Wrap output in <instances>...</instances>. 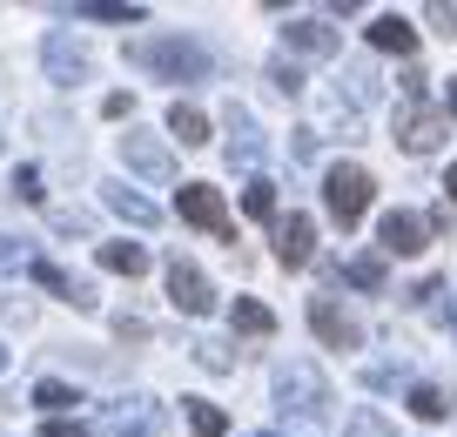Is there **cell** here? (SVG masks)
Masks as SVG:
<instances>
[{
	"instance_id": "10",
	"label": "cell",
	"mask_w": 457,
	"mask_h": 437,
	"mask_svg": "<svg viewBox=\"0 0 457 437\" xmlns=\"http://www.w3.org/2000/svg\"><path fill=\"white\" fill-rule=\"evenodd\" d=\"M424 236H430V223H424V215H411V209H390L384 223H377V242H384L390 256H417V249H424Z\"/></svg>"
},
{
	"instance_id": "30",
	"label": "cell",
	"mask_w": 457,
	"mask_h": 437,
	"mask_svg": "<svg viewBox=\"0 0 457 437\" xmlns=\"http://www.w3.org/2000/svg\"><path fill=\"white\" fill-rule=\"evenodd\" d=\"M54 229H61V236H87V215H74V209H54Z\"/></svg>"
},
{
	"instance_id": "29",
	"label": "cell",
	"mask_w": 457,
	"mask_h": 437,
	"mask_svg": "<svg viewBox=\"0 0 457 437\" xmlns=\"http://www.w3.org/2000/svg\"><path fill=\"white\" fill-rule=\"evenodd\" d=\"M14 196H21V202H41V169H21V175H14Z\"/></svg>"
},
{
	"instance_id": "34",
	"label": "cell",
	"mask_w": 457,
	"mask_h": 437,
	"mask_svg": "<svg viewBox=\"0 0 457 437\" xmlns=\"http://www.w3.org/2000/svg\"><path fill=\"white\" fill-rule=\"evenodd\" d=\"M444 196H451V202H457V162H451V175H444Z\"/></svg>"
},
{
	"instance_id": "33",
	"label": "cell",
	"mask_w": 457,
	"mask_h": 437,
	"mask_svg": "<svg viewBox=\"0 0 457 437\" xmlns=\"http://www.w3.org/2000/svg\"><path fill=\"white\" fill-rule=\"evenodd\" d=\"M430 21H437L444 34H457V7H430Z\"/></svg>"
},
{
	"instance_id": "8",
	"label": "cell",
	"mask_w": 457,
	"mask_h": 437,
	"mask_svg": "<svg viewBox=\"0 0 457 437\" xmlns=\"http://www.w3.org/2000/svg\"><path fill=\"white\" fill-rule=\"evenodd\" d=\"M444 128H451V122H444L437 108H424V101H403V108H397V141L411 148V155H430V148L444 141Z\"/></svg>"
},
{
	"instance_id": "15",
	"label": "cell",
	"mask_w": 457,
	"mask_h": 437,
	"mask_svg": "<svg viewBox=\"0 0 457 437\" xmlns=\"http://www.w3.org/2000/svg\"><path fill=\"white\" fill-rule=\"evenodd\" d=\"M47 74L54 81H87V47L68 34H47Z\"/></svg>"
},
{
	"instance_id": "24",
	"label": "cell",
	"mask_w": 457,
	"mask_h": 437,
	"mask_svg": "<svg viewBox=\"0 0 457 437\" xmlns=\"http://www.w3.org/2000/svg\"><path fill=\"white\" fill-rule=\"evenodd\" d=\"M343 437H397V431H390V417H384V410H370V404H363V410H350Z\"/></svg>"
},
{
	"instance_id": "22",
	"label": "cell",
	"mask_w": 457,
	"mask_h": 437,
	"mask_svg": "<svg viewBox=\"0 0 457 437\" xmlns=\"http://www.w3.org/2000/svg\"><path fill=\"white\" fill-rule=\"evenodd\" d=\"M411 410H417L424 424H444V417H451V397H444L437 383H417V391H411Z\"/></svg>"
},
{
	"instance_id": "23",
	"label": "cell",
	"mask_w": 457,
	"mask_h": 437,
	"mask_svg": "<svg viewBox=\"0 0 457 437\" xmlns=\"http://www.w3.org/2000/svg\"><path fill=\"white\" fill-rule=\"evenodd\" d=\"M34 404L61 417V410H74V404H81V391H74V383H54V377H47V383H34Z\"/></svg>"
},
{
	"instance_id": "21",
	"label": "cell",
	"mask_w": 457,
	"mask_h": 437,
	"mask_svg": "<svg viewBox=\"0 0 457 437\" xmlns=\"http://www.w3.org/2000/svg\"><path fill=\"white\" fill-rule=\"evenodd\" d=\"M188 431H195V437H222L228 431V410L209 404V397H188Z\"/></svg>"
},
{
	"instance_id": "35",
	"label": "cell",
	"mask_w": 457,
	"mask_h": 437,
	"mask_svg": "<svg viewBox=\"0 0 457 437\" xmlns=\"http://www.w3.org/2000/svg\"><path fill=\"white\" fill-rule=\"evenodd\" d=\"M451 122H457V74H451Z\"/></svg>"
},
{
	"instance_id": "28",
	"label": "cell",
	"mask_w": 457,
	"mask_h": 437,
	"mask_svg": "<svg viewBox=\"0 0 457 437\" xmlns=\"http://www.w3.org/2000/svg\"><path fill=\"white\" fill-rule=\"evenodd\" d=\"M41 437H95L81 417H54V424H41Z\"/></svg>"
},
{
	"instance_id": "3",
	"label": "cell",
	"mask_w": 457,
	"mask_h": 437,
	"mask_svg": "<svg viewBox=\"0 0 457 437\" xmlns=\"http://www.w3.org/2000/svg\"><path fill=\"white\" fill-rule=\"evenodd\" d=\"M135 61L155 68V74H169V81H209V55H202L195 41H142Z\"/></svg>"
},
{
	"instance_id": "5",
	"label": "cell",
	"mask_w": 457,
	"mask_h": 437,
	"mask_svg": "<svg viewBox=\"0 0 457 437\" xmlns=\"http://www.w3.org/2000/svg\"><path fill=\"white\" fill-rule=\"evenodd\" d=\"M310 330L329 343V350H363V324L343 310L337 297H310Z\"/></svg>"
},
{
	"instance_id": "1",
	"label": "cell",
	"mask_w": 457,
	"mask_h": 437,
	"mask_svg": "<svg viewBox=\"0 0 457 437\" xmlns=\"http://www.w3.org/2000/svg\"><path fill=\"white\" fill-rule=\"evenodd\" d=\"M370 196H377V182H370V169H357V162H337V169L323 175V202H329V223L337 229H357L363 209H370Z\"/></svg>"
},
{
	"instance_id": "31",
	"label": "cell",
	"mask_w": 457,
	"mask_h": 437,
	"mask_svg": "<svg viewBox=\"0 0 457 437\" xmlns=\"http://www.w3.org/2000/svg\"><path fill=\"white\" fill-rule=\"evenodd\" d=\"M276 88H283V95H296V88H303V68H289V61H276Z\"/></svg>"
},
{
	"instance_id": "20",
	"label": "cell",
	"mask_w": 457,
	"mask_h": 437,
	"mask_svg": "<svg viewBox=\"0 0 457 437\" xmlns=\"http://www.w3.org/2000/svg\"><path fill=\"white\" fill-rule=\"evenodd\" d=\"M236 330H243V337H270L276 330V316H270V303H256V297H236Z\"/></svg>"
},
{
	"instance_id": "27",
	"label": "cell",
	"mask_w": 457,
	"mask_h": 437,
	"mask_svg": "<svg viewBox=\"0 0 457 437\" xmlns=\"http://www.w3.org/2000/svg\"><path fill=\"white\" fill-rule=\"evenodd\" d=\"M14 269H34V263H28V249H21L14 236H0V276H14Z\"/></svg>"
},
{
	"instance_id": "32",
	"label": "cell",
	"mask_w": 457,
	"mask_h": 437,
	"mask_svg": "<svg viewBox=\"0 0 457 437\" xmlns=\"http://www.w3.org/2000/svg\"><path fill=\"white\" fill-rule=\"evenodd\" d=\"M195 357H202L209 370H228V350H222V343H195Z\"/></svg>"
},
{
	"instance_id": "2",
	"label": "cell",
	"mask_w": 457,
	"mask_h": 437,
	"mask_svg": "<svg viewBox=\"0 0 457 437\" xmlns=\"http://www.w3.org/2000/svg\"><path fill=\"white\" fill-rule=\"evenodd\" d=\"M276 404H283V417H323L329 404V383L316 364H283L276 370Z\"/></svg>"
},
{
	"instance_id": "25",
	"label": "cell",
	"mask_w": 457,
	"mask_h": 437,
	"mask_svg": "<svg viewBox=\"0 0 457 437\" xmlns=\"http://www.w3.org/2000/svg\"><path fill=\"white\" fill-rule=\"evenodd\" d=\"M243 209L256 215V223H270V215H276V182H262V175H256V182L243 189Z\"/></svg>"
},
{
	"instance_id": "14",
	"label": "cell",
	"mask_w": 457,
	"mask_h": 437,
	"mask_svg": "<svg viewBox=\"0 0 457 437\" xmlns=\"http://www.w3.org/2000/svg\"><path fill=\"white\" fill-rule=\"evenodd\" d=\"M28 276H34V282H41L47 297H61V303H74V310H95V290H87V282H74V276H68V269H54V263H34V269H28Z\"/></svg>"
},
{
	"instance_id": "36",
	"label": "cell",
	"mask_w": 457,
	"mask_h": 437,
	"mask_svg": "<svg viewBox=\"0 0 457 437\" xmlns=\"http://www.w3.org/2000/svg\"><path fill=\"white\" fill-rule=\"evenodd\" d=\"M0 370H7V343H0Z\"/></svg>"
},
{
	"instance_id": "12",
	"label": "cell",
	"mask_w": 457,
	"mask_h": 437,
	"mask_svg": "<svg viewBox=\"0 0 457 437\" xmlns=\"http://www.w3.org/2000/svg\"><path fill=\"white\" fill-rule=\"evenodd\" d=\"M283 41H289V55H310V61H329V55L343 47L337 28H323V21H289Z\"/></svg>"
},
{
	"instance_id": "4",
	"label": "cell",
	"mask_w": 457,
	"mask_h": 437,
	"mask_svg": "<svg viewBox=\"0 0 457 437\" xmlns=\"http://www.w3.org/2000/svg\"><path fill=\"white\" fill-rule=\"evenodd\" d=\"M175 209H182V223H195V229H209V236L236 242V223H228L222 189H209V182H182V189H175Z\"/></svg>"
},
{
	"instance_id": "9",
	"label": "cell",
	"mask_w": 457,
	"mask_h": 437,
	"mask_svg": "<svg viewBox=\"0 0 457 437\" xmlns=\"http://www.w3.org/2000/svg\"><path fill=\"white\" fill-rule=\"evenodd\" d=\"M101 437H162V410L148 404V397H121V404H108V417H101Z\"/></svg>"
},
{
	"instance_id": "6",
	"label": "cell",
	"mask_w": 457,
	"mask_h": 437,
	"mask_svg": "<svg viewBox=\"0 0 457 437\" xmlns=\"http://www.w3.org/2000/svg\"><path fill=\"white\" fill-rule=\"evenodd\" d=\"M169 303H175L182 316H209V310H215L209 276H202V269L188 263V256H175V263H169Z\"/></svg>"
},
{
	"instance_id": "7",
	"label": "cell",
	"mask_w": 457,
	"mask_h": 437,
	"mask_svg": "<svg viewBox=\"0 0 457 437\" xmlns=\"http://www.w3.org/2000/svg\"><path fill=\"white\" fill-rule=\"evenodd\" d=\"M121 162H129L135 175H148V182H169V175H175L169 141H162V135H142V128H129V135H121Z\"/></svg>"
},
{
	"instance_id": "17",
	"label": "cell",
	"mask_w": 457,
	"mask_h": 437,
	"mask_svg": "<svg viewBox=\"0 0 457 437\" xmlns=\"http://www.w3.org/2000/svg\"><path fill=\"white\" fill-rule=\"evenodd\" d=\"M169 135L182 141V148H202V141H209V114H202L195 101H175L169 108Z\"/></svg>"
},
{
	"instance_id": "26",
	"label": "cell",
	"mask_w": 457,
	"mask_h": 437,
	"mask_svg": "<svg viewBox=\"0 0 457 437\" xmlns=\"http://www.w3.org/2000/svg\"><path fill=\"white\" fill-rule=\"evenodd\" d=\"M343 276L357 282V290H384V256H350V269Z\"/></svg>"
},
{
	"instance_id": "13",
	"label": "cell",
	"mask_w": 457,
	"mask_h": 437,
	"mask_svg": "<svg viewBox=\"0 0 457 437\" xmlns=\"http://www.w3.org/2000/svg\"><path fill=\"white\" fill-rule=\"evenodd\" d=\"M363 34H370V47H377V55H417V28H411L403 14H377Z\"/></svg>"
},
{
	"instance_id": "11",
	"label": "cell",
	"mask_w": 457,
	"mask_h": 437,
	"mask_svg": "<svg viewBox=\"0 0 457 437\" xmlns=\"http://www.w3.org/2000/svg\"><path fill=\"white\" fill-rule=\"evenodd\" d=\"M316 249V223L310 215H283V229H276V263L283 269H303Z\"/></svg>"
},
{
	"instance_id": "16",
	"label": "cell",
	"mask_w": 457,
	"mask_h": 437,
	"mask_svg": "<svg viewBox=\"0 0 457 437\" xmlns=\"http://www.w3.org/2000/svg\"><path fill=\"white\" fill-rule=\"evenodd\" d=\"M68 14H74V21H114V28H142V7H129V0H74Z\"/></svg>"
},
{
	"instance_id": "19",
	"label": "cell",
	"mask_w": 457,
	"mask_h": 437,
	"mask_svg": "<svg viewBox=\"0 0 457 437\" xmlns=\"http://www.w3.org/2000/svg\"><path fill=\"white\" fill-rule=\"evenodd\" d=\"M101 269H114V276H142V269H148V249H142V242H101Z\"/></svg>"
},
{
	"instance_id": "18",
	"label": "cell",
	"mask_w": 457,
	"mask_h": 437,
	"mask_svg": "<svg viewBox=\"0 0 457 437\" xmlns=\"http://www.w3.org/2000/svg\"><path fill=\"white\" fill-rule=\"evenodd\" d=\"M108 209H114V215H129L135 229H155V223H162V209H155L148 196H135L129 182H121V189H108Z\"/></svg>"
}]
</instances>
